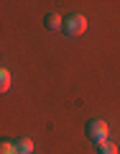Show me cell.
Wrapping results in <instances>:
<instances>
[{"mask_svg": "<svg viewBox=\"0 0 120 154\" xmlns=\"http://www.w3.org/2000/svg\"><path fill=\"white\" fill-rule=\"evenodd\" d=\"M84 31H87V18L82 13H72V16L64 18V33L66 36L77 38V36H82Z\"/></svg>", "mask_w": 120, "mask_h": 154, "instance_id": "1", "label": "cell"}, {"mask_svg": "<svg viewBox=\"0 0 120 154\" xmlns=\"http://www.w3.org/2000/svg\"><path fill=\"white\" fill-rule=\"evenodd\" d=\"M107 134H110V128H107V123H105L102 118H92V121L87 123V136L92 139L95 144H97V141H105Z\"/></svg>", "mask_w": 120, "mask_h": 154, "instance_id": "2", "label": "cell"}, {"mask_svg": "<svg viewBox=\"0 0 120 154\" xmlns=\"http://www.w3.org/2000/svg\"><path fill=\"white\" fill-rule=\"evenodd\" d=\"M44 23H46L49 31H59V28H64V18H61L59 13H49V16L44 18Z\"/></svg>", "mask_w": 120, "mask_h": 154, "instance_id": "3", "label": "cell"}, {"mask_svg": "<svg viewBox=\"0 0 120 154\" xmlns=\"http://www.w3.org/2000/svg\"><path fill=\"white\" fill-rule=\"evenodd\" d=\"M95 146H97V154H118V144L110 141V139H105V141H97Z\"/></svg>", "mask_w": 120, "mask_h": 154, "instance_id": "4", "label": "cell"}, {"mask_svg": "<svg viewBox=\"0 0 120 154\" xmlns=\"http://www.w3.org/2000/svg\"><path fill=\"white\" fill-rule=\"evenodd\" d=\"M16 146H18V154H33V141H31L28 136L18 139V141H16Z\"/></svg>", "mask_w": 120, "mask_h": 154, "instance_id": "5", "label": "cell"}, {"mask_svg": "<svg viewBox=\"0 0 120 154\" xmlns=\"http://www.w3.org/2000/svg\"><path fill=\"white\" fill-rule=\"evenodd\" d=\"M0 90H3V93L10 90V72L8 69H0Z\"/></svg>", "mask_w": 120, "mask_h": 154, "instance_id": "6", "label": "cell"}, {"mask_svg": "<svg viewBox=\"0 0 120 154\" xmlns=\"http://www.w3.org/2000/svg\"><path fill=\"white\" fill-rule=\"evenodd\" d=\"M0 154H18V146L13 141H3L0 144Z\"/></svg>", "mask_w": 120, "mask_h": 154, "instance_id": "7", "label": "cell"}]
</instances>
